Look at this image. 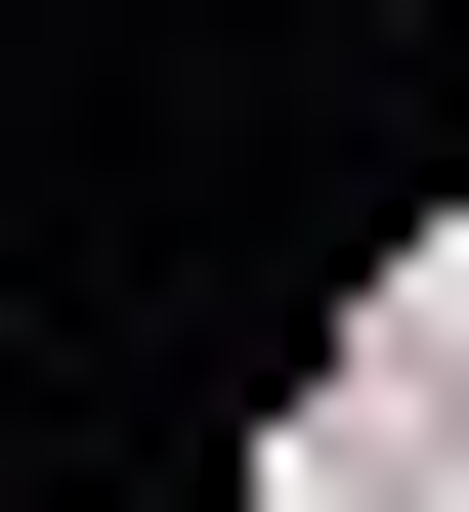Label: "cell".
<instances>
[{"label": "cell", "instance_id": "cell-1", "mask_svg": "<svg viewBox=\"0 0 469 512\" xmlns=\"http://www.w3.org/2000/svg\"><path fill=\"white\" fill-rule=\"evenodd\" d=\"M299 512H469V299H342V384H299Z\"/></svg>", "mask_w": 469, "mask_h": 512}]
</instances>
